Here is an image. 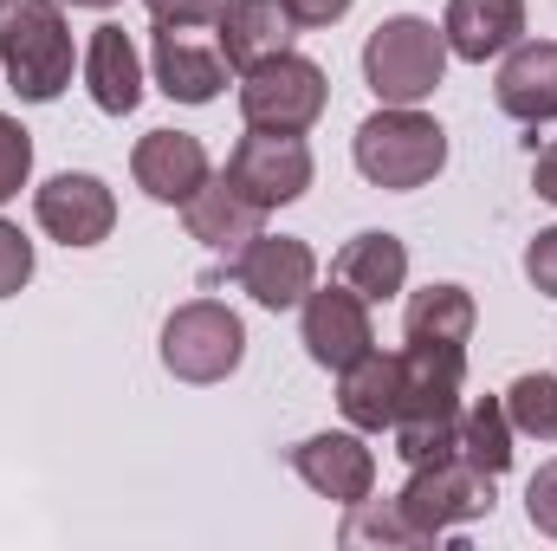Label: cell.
<instances>
[{
    "label": "cell",
    "instance_id": "cell-1",
    "mask_svg": "<svg viewBox=\"0 0 557 551\" xmlns=\"http://www.w3.org/2000/svg\"><path fill=\"white\" fill-rule=\"evenodd\" d=\"M0 72L20 105H52L72 85V26L59 0H0Z\"/></svg>",
    "mask_w": 557,
    "mask_h": 551
},
{
    "label": "cell",
    "instance_id": "cell-2",
    "mask_svg": "<svg viewBox=\"0 0 557 551\" xmlns=\"http://www.w3.org/2000/svg\"><path fill=\"white\" fill-rule=\"evenodd\" d=\"M441 162H447V131L434 118H421L416 105H389L357 124V169L376 188H396V195L421 188L441 175Z\"/></svg>",
    "mask_w": 557,
    "mask_h": 551
},
{
    "label": "cell",
    "instance_id": "cell-3",
    "mask_svg": "<svg viewBox=\"0 0 557 551\" xmlns=\"http://www.w3.org/2000/svg\"><path fill=\"white\" fill-rule=\"evenodd\" d=\"M441 72H447V33H434V20H421V13H396L363 39V78L383 105L434 98Z\"/></svg>",
    "mask_w": 557,
    "mask_h": 551
},
{
    "label": "cell",
    "instance_id": "cell-4",
    "mask_svg": "<svg viewBox=\"0 0 557 551\" xmlns=\"http://www.w3.org/2000/svg\"><path fill=\"white\" fill-rule=\"evenodd\" d=\"M247 357V325L214 305V298H188L169 311L162 325V370L175 383H227Z\"/></svg>",
    "mask_w": 557,
    "mask_h": 551
},
{
    "label": "cell",
    "instance_id": "cell-5",
    "mask_svg": "<svg viewBox=\"0 0 557 551\" xmlns=\"http://www.w3.org/2000/svg\"><path fill=\"white\" fill-rule=\"evenodd\" d=\"M331 105V85H324V65L298 59V52H278L267 65H253L240 78V118L247 131H285V137H305Z\"/></svg>",
    "mask_w": 557,
    "mask_h": 551
},
{
    "label": "cell",
    "instance_id": "cell-6",
    "mask_svg": "<svg viewBox=\"0 0 557 551\" xmlns=\"http://www.w3.org/2000/svg\"><path fill=\"white\" fill-rule=\"evenodd\" d=\"M403 513L416 519L428 539H441V532H454V526H473V519L493 513V474L467 467L460 454L428 461V467L409 474V487H403Z\"/></svg>",
    "mask_w": 557,
    "mask_h": 551
},
{
    "label": "cell",
    "instance_id": "cell-7",
    "mask_svg": "<svg viewBox=\"0 0 557 551\" xmlns=\"http://www.w3.org/2000/svg\"><path fill=\"white\" fill-rule=\"evenodd\" d=\"M227 182L253 208H285L311 188V149L305 137H285V131H247L227 156Z\"/></svg>",
    "mask_w": 557,
    "mask_h": 551
},
{
    "label": "cell",
    "instance_id": "cell-8",
    "mask_svg": "<svg viewBox=\"0 0 557 551\" xmlns=\"http://www.w3.org/2000/svg\"><path fill=\"white\" fill-rule=\"evenodd\" d=\"M33 215H39V228L59 241V247H98V241H111V228H117V195L98 182V175H52L39 195H33Z\"/></svg>",
    "mask_w": 557,
    "mask_h": 551
},
{
    "label": "cell",
    "instance_id": "cell-9",
    "mask_svg": "<svg viewBox=\"0 0 557 551\" xmlns=\"http://www.w3.org/2000/svg\"><path fill=\"white\" fill-rule=\"evenodd\" d=\"M370 344H376V331H370V298L363 292H350L344 279L324 285V292H305V351H311V364L350 370Z\"/></svg>",
    "mask_w": 557,
    "mask_h": 551
},
{
    "label": "cell",
    "instance_id": "cell-10",
    "mask_svg": "<svg viewBox=\"0 0 557 551\" xmlns=\"http://www.w3.org/2000/svg\"><path fill=\"white\" fill-rule=\"evenodd\" d=\"M234 279H240V292H253V305L292 311V305H305V292L318 279V254L292 234H253L234 260Z\"/></svg>",
    "mask_w": 557,
    "mask_h": 551
},
{
    "label": "cell",
    "instance_id": "cell-11",
    "mask_svg": "<svg viewBox=\"0 0 557 551\" xmlns=\"http://www.w3.org/2000/svg\"><path fill=\"white\" fill-rule=\"evenodd\" d=\"M156 85L175 105H214L227 91L221 39H201L195 26H156Z\"/></svg>",
    "mask_w": 557,
    "mask_h": 551
},
{
    "label": "cell",
    "instance_id": "cell-12",
    "mask_svg": "<svg viewBox=\"0 0 557 551\" xmlns=\"http://www.w3.org/2000/svg\"><path fill=\"white\" fill-rule=\"evenodd\" d=\"M473 292L467 285H428L403 311V338L409 357H434V364H467V338H473Z\"/></svg>",
    "mask_w": 557,
    "mask_h": 551
},
{
    "label": "cell",
    "instance_id": "cell-13",
    "mask_svg": "<svg viewBox=\"0 0 557 551\" xmlns=\"http://www.w3.org/2000/svg\"><path fill=\"white\" fill-rule=\"evenodd\" d=\"M292 474L311 493H324L337 506H357L376 487V454L363 448V434H311V441L292 448Z\"/></svg>",
    "mask_w": 557,
    "mask_h": 551
},
{
    "label": "cell",
    "instance_id": "cell-14",
    "mask_svg": "<svg viewBox=\"0 0 557 551\" xmlns=\"http://www.w3.org/2000/svg\"><path fill=\"white\" fill-rule=\"evenodd\" d=\"M131 175L149 201H188L208 182V149L188 131H149L131 156Z\"/></svg>",
    "mask_w": 557,
    "mask_h": 551
},
{
    "label": "cell",
    "instance_id": "cell-15",
    "mask_svg": "<svg viewBox=\"0 0 557 551\" xmlns=\"http://www.w3.org/2000/svg\"><path fill=\"white\" fill-rule=\"evenodd\" d=\"M441 33H447V52H454V59L486 65V59H499V52L519 46V33H525V0H447Z\"/></svg>",
    "mask_w": 557,
    "mask_h": 551
},
{
    "label": "cell",
    "instance_id": "cell-16",
    "mask_svg": "<svg viewBox=\"0 0 557 551\" xmlns=\"http://www.w3.org/2000/svg\"><path fill=\"white\" fill-rule=\"evenodd\" d=\"M337 409L350 415V428H363V434L396 428V409H403V357H389V351L370 344L350 370H337Z\"/></svg>",
    "mask_w": 557,
    "mask_h": 551
},
{
    "label": "cell",
    "instance_id": "cell-17",
    "mask_svg": "<svg viewBox=\"0 0 557 551\" xmlns=\"http://www.w3.org/2000/svg\"><path fill=\"white\" fill-rule=\"evenodd\" d=\"M292 13H285V0H227V13L214 20V39H221V52H227V65H240V72H253V65H267L278 52H292Z\"/></svg>",
    "mask_w": 557,
    "mask_h": 551
},
{
    "label": "cell",
    "instance_id": "cell-18",
    "mask_svg": "<svg viewBox=\"0 0 557 551\" xmlns=\"http://www.w3.org/2000/svg\"><path fill=\"white\" fill-rule=\"evenodd\" d=\"M499 111L519 124H552L557 118V46L545 39H519L499 65Z\"/></svg>",
    "mask_w": 557,
    "mask_h": 551
},
{
    "label": "cell",
    "instance_id": "cell-19",
    "mask_svg": "<svg viewBox=\"0 0 557 551\" xmlns=\"http://www.w3.org/2000/svg\"><path fill=\"white\" fill-rule=\"evenodd\" d=\"M182 208H188V234H195L201 247H214V254H240V247L260 234V215H267V208H253L227 175H221V182L208 175Z\"/></svg>",
    "mask_w": 557,
    "mask_h": 551
},
{
    "label": "cell",
    "instance_id": "cell-20",
    "mask_svg": "<svg viewBox=\"0 0 557 551\" xmlns=\"http://www.w3.org/2000/svg\"><path fill=\"white\" fill-rule=\"evenodd\" d=\"M85 85H91L98 111H111V118H131L143 105V59L124 26H98L91 33V46H85Z\"/></svg>",
    "mask_w": 557,
    "mask_h": 551
},
{
    "label": "cell",
    "instance_id": "cell-21",
    "mask_svg": "<svg viewBox=\"0 0 557 551\" xmlns=\"http://www.w3.org/2000/svg\"><path fill=\"white\" fill-rule=\"evenodd\" d=\"M337 279H344L350 292H363V298H396L403 279H409V247H403L396 234L370 228V234H357V241L337 254Z\"/></svg>",
    "mask_w": 557,
    "mask_h": 551
},
{
    "label": "cell",
    "instance_id": "cell-22",
    "mask_svg": "<svg viewBox=\"0 0 557 551\" xmlns=\"http://www.w3.org/2000/svg\"><path fill=\"white\" fill-rule=\"evenodd\" d=\"M454 454H460L467 467L493 474V480L512 467V421H506V403H499V396H480L473 409H460V441H454Z\"/></svg>",
    "mask_w": 557,
    "mask_h": 551
},
{
    "label": "cell",
    "instance_id": "cell-23",
    "mask_svg": "<svg viewBox=\"0 0 557 551\" xmlns=\"http://www.w3.org/2000/svg\"><path fill=\"white\" fill-rule=\"evenodd\" d=\"M337 539H344L350 551H357V546H396V551L434 546L416 519L403 513V500H370V493L350 506V519H344V532H337Z\"/></svg>",
    "mask_w": 557,
    "mask_h": 551
},
{
    "label": "cell",
    "instance_id": "cell-24",
    "mask_svg": "<svg viewBox=\"0 0 557 551\" xmlns=\"http://www.w3.org/2000/svg\"><path fill=\"white\" fill-rule=\"evenodd\" d=\"M506 421L532 441H557V377L552 370H532L506 390Z\"/></svg>",
    "mask_w": 557,
    "mask_h": 551
},
{
    "label": "cell",
    "instance_id": "cell-25",
    "mask_svg": "<svg viewBox=\"0 0 557 551\" xmlns=\"http://www.w3.org/2000/svg\"><path fill=\"white\" fill-rule=\"evenodd\" d=\"M26 175H33V137L13 118H0V201H13L26 188Z\"/></svg>",
    "mask_w": 557,
    "mask_h": 551
},
{
    "label": "cell",
    "instance_id": "cell-26",
    "mask_svg": "<svg viewBox=\"0 0 557 551\" xmlns=\"http://www.w3.org/2000/svg\"><path fill=\"white\" fill-rule=\"evenodd\" d=\"M26 279H33V241L13 221H0V298H13Z\"/></svg>",
    "mask_w": 557,
    "mask_h": 551
},
{
    "label": "cell",
    "instance_id": "cell-27",
    "mask_svg": "<svg viewBox=\"0 0 557 551\" xmlns=\"http://www.w3.org/2000/svg\"><path fill=\"white\" fill-rule=\"evenodd\" d=\"M525 519H532L545 539H557V461H545V467L532 474V487H525Z\"/></svg>",
    "mask_w": 557,
    "mask_h": 551
},
{
    "label": "cell",
    "instance_id": "cell-28",
    "mask_svg": "<svg viewBox=\"0 0 557 551\" xmlns=\"http://www.w3.org/2000/svg\"><path fill=\"white\" fill-rule=\"evenodd\" d=\"M156 26H214L227 13V0H143Z\"/></svg>",
    "mask_w": 557,
    "mask_h": 551
},
{
    "label": "cell",
    "instance_id": "cell-29",
    "mask_svg": "<svg viewBox=\"0 0 557 551\" xmlns=\"http://www.w3.org/2000/svg\"><path fill=\"white\" fill-rule=\"evenodd\" d=\"M525 279H532L545 298H557V228L532 234V247H525Z\"/></svg>",
    "mask_w": 557,
    "mask_h": 551
},
{
    "label": "cell",
    "instance_id": "cell-30",
    "mask_svg": "<svg viewBox=\"0 0 557 551\" xmlns=\"http://www.w3.org/2000/svg\"><path fill=\"white\" fill-rule=\"evenodd\" d=\"M285 13H292V26H331L350 13V0H285Z\"/></svg>",
    "mask_w": 557,
    "mask_h": 551
},
{
    "label": "cell",
    "instance_id": "cell-31",
    "mask_svg": "<svg viewBox=\"0 0 557 551\" xmlns=\"http://www.w3.org/2000/svg\"><path fill=\"white\" fill-rule=\"evenodd\" d=\"M532 188H539V195H545V201L557 208V143L545 149V156H539V169H532Z\"/></svg>",
    "mask_w": 557,
    "mask_h": 551
},
{
    "label": "cell",
    "instance_id": "cell-32",
    "mask_svg": "<svg viewBox=\"0 0 557 551\" xmlns=\"http://www.w3.org/2000/svg\"><path fill=\"white\" fill-rule=\"evenodd\" d=\"M72 7H117V0H72Z\"/></svg>",
    "mask_w": 557,
    "mask_h": 551
}]
</instances>
